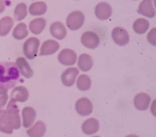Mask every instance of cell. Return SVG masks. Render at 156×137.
Returning <instances> with one entry per match:
<instances>
[{
    "instance_id": "cell-33",
    "label": "cell",
    "mask_w": 156,
    "mask_h": 137,
    "mask_svg": "<svg viewBox=\"0 0 156 137\" xmlns=\"http://www.w3.org/2000/svg\"><path fill=\"white\" fill-rule=\"evenodd\" d=\"M125 137H139V136H137V135H133V134H131V135H126V136H125Z\"/></svg>"
},
{
    "instance_id": "cell-19",
    "label": "cell",
    "mask_w": 156,
    "mask_h": 137,
    "mask_svg": "<svg viewBox=\"0 0 156 137\" xmlns=\"http://www.w3.org/2000/svg\"><path fill=\"white\" fill-rule=\"evenodd\" d=\"M46 132V125L44 122L37 121L32 127L27 130L30 137H43Z\"/></svg>"
},
{
    "instance_id": "cell-1",
    "label": "cell",
    "mask_w": 156,
    "mask_h": 137,
    "mask_svg": "<svg viewBox=\"0 0 156 137\" xmlns=\"http://www.w3.org/2000/svg\"><path fill=\"white\" fill-rule=\"evenodd\" d=\"M23 82L16 63L12 62H0V88L10 89Z\"/></svg>"
},
{
    "instance_id": "cell-29",
    "label": "cell",
    "mask_w": 156,
    "mask_h": 137,
    "mask_svg": "<svg viewBox=\"0 0 156 137\" xmlns=\"http://www.w3.org/2000/svg\"><path fill=\"white\" fill-rule=\"evenodd\" d=\"M148 41L152 45L155 46L156 45V28H152L150 30L149 33H148Z\"/></svg>"
},
{
    "instance_id": "cell-15",
    "label": "cell",
    "mask_w": 156,
    "mask_h": 137,
    "mask_svg": "<svg viewBox=\"0 0 156 137\" xmlns=\"http://www.w3.org/2000/svg\"><path fill=\"white\" fill-rule=\"evenodd\" d=\"M59 48V44L57 41L53 40H48L43 43L41 48L40 55L41 56H47L55 53Z\"/></svg>"
},
{
    "instance_id": "cell-18",
    "label": "cell",
    "mask_w": 156,
    "mask_h": 137,
    "mask_svg": "<svg viewBox=\"0 0 156 137\" xmlns=\"http://www.w3.org/2000/svg\"><path fill=\"white\" fill-rule=\"evenodd\" d=\"M82 129L86 135H92L99 129V122L94 118H89L82 125Z\"/></svg>"
},
{
    "instance_id": "cell-8",
    "label": "cell",
    "mask_w": 156,
    "mask_h": 137,
    "mask_svg": "<svg viewBox=\"0 0 156 137\" xmlns=\"http://www.w3.org/2000/svg\"><path fill=\"white\" fill-rule=\"evenodd\" d=\"M92 104L87 97H82L76 103V110L81 116H88L92 112Z\"/></svg>"
},
{
    "instance_id": "cell-34",
    "label": "cell",
    "mask_w": 156,
    "mask_h": 137,
    "mask_svg": "<svg viewBox=\"0 0 156 137\" xmlns=\"http://www.w3.org/2000/svg\"><path fill=\"white\" fill-rule=\"evenodd\" d=\"M92 137H100V136H98V135H95V136H92Z\"/></svg>"
},
{
    "instance_id": "cell-10",
    "label": "cell",
    "mask_w": 156,
    "mask_h": 137,
    "mask_svg": "<svg viewBox=\"0 0 156 137\" xmlns=\"http://www.w3.org/2000/svg\"><path fill=\"white\" fill-rule=\"evenodd\" d=\"M94 13L98 19L102 20V21L107 20L111 17L112 14V8L108 2H100L96 5Z\"/></svg>"
},
{
    "instance_id": "cell-2",
    "label": "cell",
    "mask_w": 156,
    "mask_h": 137,
    "mask_svg": "<svg viewBox=\"0 0 156 137\" xmlns=\"http://www.w3.org/2000/svg\"><path fill=\"white\" fill-rule=\"evenodd\" d=\"M15 103L16 102L14 100H10L5 111L12 127L13 129H18L21 127V118L19 116V109Z\"/></svg>"
},
{
    "instance_id": "cell-27",
    "label": "cell",
    "mask_w": 156,
    "mask_h": 137,
    "mask_svg": "<svg viewBox=\"0 0 156 137\" xmlns=\"http://www.w3.org/2000/svg\"><path fill=\"white\" fill-rule=\"evenodd\" d=\"M91 85V79L88 76L85 74H82L78 78L76 86L81 91H88Z\"/></svg>"
},
{
    "instance_id": "cell-4",
    "label": "cell",
    "mask_w": 156,
    "mask_h": 137,
    "mask_svg": "<svg viewBox=\"0 0 156 137\" xmlns=\"http://www.w3.org/2000/svg\"><path fill=\"white\" fill-rule=\"evenodd\" d=\"M40 41L36 37H30L24 43L23 52L26 57L29 59H33L36 57L39 49Z\"/></svg>"
},
{
    "instance_id": "cell-13",
    "label": "cell",
    "mask_w": 156,
    "mask_h": 137,
    "mask_svg": "<svg viewBox=\"0 0 156 137\" xmlns=\"http://www.w3.org/2000/svg\"><path fill=\"white\" fill-rule=\"evenodd\" d=\"M29 97V92L25 87L20 85L15 87L11 94V100L15 102H24L27 100Z\"/></svg>"
},
{
    "instance_id": "cell-5",
    "label": "cell",
    "mask_w": 156,
    "mask_h": 137,
    "mask_svg": "<svg viewBox=\"0 0 156 137\" xmlns=\"http://www.w3.org/2000/svg\"><path fill=\"white\" fill-rule=\"evenodd\" d=\"M81 41L83 46L88 49H95L100 44L98 35L93 31H86L82 33Z\"/></svg>"
},
{
    "instance_id": "cell-11",
    "label": "cell",
    "mask_w": 156,
    "mask_h": 137,
    "mask_svg": "<svg viewBox=\"0 0 156 137\" xmlns=\"http://www.w3.org/2000/svg\"><path fill=\"white\" fill-rule=\"evenodd\" d=\"M151 103V97L146 93H140L134 97V105L139 111H146Z\"/></svg>"
},
{
    "instance_id": "cell-30",
    "label": "cell",
    "mask_w": 156,
    "mask_h": 137,
    "mask_svg": "<svg viewBox=\"0 0 156 137\" xmlns=\"http://www.w3.org/2000/svg\"><path fill=\"white\" fill-rule=\"evenodd\" d=\"M8 98H9V96H8L7 93L2 94L0 96V114L3 111V107H4V106L7 103Z\"/></svg>"
},
{
    "instance_id": "cell-22",
    "label": "cell",
    "mask_w": 156,
    "mask_h": 137,
    "mask_svg": "<svg viewBox=\"0 0 156 137\" xmlns=\"http://www.w3.org/2000/svg\"><path fill=\"white\" fill-rule=\"evenodd\" d=\"M14 21L11 17L5 16L0 20V36H6L12 30Z\"/></svg>"
},
{
    "instance_id": "cell-35",
    "label": "cell",
    "mask_w": 156,
    "mask_h": 137,
    "mask_svg": "<svg viewBox=\"0 0 156 137\" xmlns=\"http://www.w3.org/2000/svg\"><path fill=\"white\" fill-rule=\"evenodd\" d=\"M134 1H135V0H134Z\"/></svg>"
},
{
    "instance_id": "cell-17",
    "label": "cell",
    "mask_w": 156,
    "mask_h": 137,
    "mask_svg": "<svg viewBox=\"0 0 156 137\" xmlns=\"http://www.w3.org/2000/svg\"><path fill=\"white\" fill-rule=\"evenodd\" d=\"M36 118V111L30 107H25L22 110L23 126L24 128H29L34 122Z\"/></svg>"
},
{
    "instance_id": "cell-32",
    "label": "cell",
    "mask_w": 156,
    "mask_h": 137,
    "mask_svg": "<svg viewBox=\"0 0 156 137\" xmlns=\"http://www.w3.org/2000/svg\"><path fill=\"white\" fill-rule=\"evenodd\" d=\"M8 91L7 89H2V88H0V95L3 94H6Z\"/></svg>"
},
{
    "instance_id": "cell-12",
    "label": "cell",
    "mask_w": 156,
    "mask_h": 137,
    "mask_svg": "<svg viewBox=\"0 0 156 137\" xmlns=\"http://www.w3.org/2000/svg\"><path fill=\"white\" fill-rule=\"evenodd\" d=\"M138 12L147 18H154L155 11L152 5V0H143L139 5Z\"/></svg>"
},
{
    "instance_id": "cell-9",
    "label": "cell",
    "mask_w": 156,
    "mask_h": 137,
    "mask_svg": "<svg viewBox=\"0 0 156 137\" xmlns=\"http://www.w3.org/2000/svg\"><path fill=\"white\" fill-rule=\"evenodd\" d=\"M79 73V69L76 67H70V68H66L62 72V76H61L62 84L66 87L72 86L75 83V81Z\"/></svg>"
},
{
    "instance_id": "cell-21",
    "label": "cell",
    "mask_w": 156,
    "mask_h": 137,
    "mask_svg": "<svg viewBox=\"0 0 156 137\" xmlns=\"http://www.w3.org/2000/svg\"><path fill=\"white\" fill-rule=\"evenodd\" d=\"M78 65L82 71H89L93 65L92 58L87 53L80 55L79 57V61H78Z\"/></svg>"
},
{
    "instance_id": "cell-26",
    "label": "cell",
    "mask_w": 156,
    "mask_h": 137,
    "mask_svg": "<svg viewBox=\"0 0 156 137\" xmlns=\"http://www.w3.org/2000/svg\"><path fill=\"white\" fill-rule=\"evenodd\" d=\"M14 38L17 40H22L28 35V30H27V25L24 23H20L14 29L12 32Z\"/></svg>"
},
{
    "instance_id": "cell-14",
    "label": "cell",
    "mask_w": 156,
    "mask_h": 137,
    "mask_svg": "<svg viewBox=\"0 0 156 137\" xmlns=\"http://www.w3.org/2000/svg\"><path fill=\"white\" fill-rule=\"evenodd\" d=\"M50 33L53 37L58 40H62L66 36V29L65 25L59 21H55L50 25Z\"/></svg>"
},
{
    "instance_id": "cell-23",
    "label": "cell",
    "mask_w": 156,
    "mask_h": 137,
    "mask_svg": "<svg viewBox=\"0 0 156 137\" xmlns=\"http://www.w3.org/2000/svg\"><path fill=\"white\" fill-rule=\"evenodd\" d=\"M0 131L6 134H12L13 132V128L9 123L5 110H3L0 114Z\"/></svg>"
},
{
    "instance_id": "cell-24",
    "label": "cell",
    "mask_w": 156,
    "mask_h": 137,
    "mask_svg": "<svg viewBox=\"0 0 156 137\" xmlns=\"http://www.w3.org/2000/svg\"><path fill=\"white\" fill-rule=\"evenodd\" d=\"M47 4L44 2H36L32 3L29 7V12L32 15H41L47 12Z\"/></svg>"
},
{
    "instance_id": "cell-31",
    "label": "cell",
    "mask_w": 156,
    "mask_h": 137,
    "mask_svg": "<svg viewBox=\"0 0 156 137\" xmlns=\"http://www.w3.org/2000/svg\"><path fill=\"white\" fill-rule=\"evenodd\" d=\"M9 2L8 0H0V13H2L5 9L6 4Z\"/></svg>"
},
{
    "instance_id": "cell-28",
    "label": "cell",
    "mask_w": 156,
    "mask_h": 137,
    "mask_svg": "<svg viewBox=\"0 0 156 137\" xmlns=\"http://www.w3.org/2000/svg\"><path fill=\"white\" fill-rule=\"evenodd\" d=\"M27 5L25 3L21 2L17 5L15 9V12H14V17L16 21H21L24 19L27 16Z\"/></svg>"
},
{
    "instance_id": "cell-25",
    "label": "cell",
    "mask_w": 156,
    "mask_h": 137,
    "mask_svg": "<svg viewBox=\"0 0 156 137\" xmlns=\"http://www.w3.org/2000/svg\"><path fill=\"white\" fill-rule=\"evenodd\" d=\"M133 30L136 33L139 34H143L146 33L149 28V22L145 18H138L133 23Z\"/></svg>"
},
{
    "instance_id": "cell-16",
    "label": "cell",
    "mask_w": 156,
    "mask_h": 137,
    "mask_svg": "<svg viewBox=\"0 0 156 137\" xmlns=\"http://www.w3.org/2000/svg\"><path fill=\"white\" fill-rule=\"evenodd\" d=\"M16 65L19 69L20 74L22 75L24 78L30 79L33 76V69L30 68L28 62L24 57H18L16 59Z\"/></svg>"
},
{
    "instance_id": "cell-20",
    "label": "cell",
    "mask_w": 156,
    "mask_h": 137,
    "mask_svg": "<svg viewBox=\"0 0 156 137\" xmlns=\"http://www.w3.org/2000/svg\"><path fill=\"white\" fill-rule=\"evenodd\" d=\"M46 27V20L43 18H35L29 24V29L34 34H39Z\"/></svg>"
},
{
    "instance_id": "cell-6",
    "label": "cell",
    "mask_w": 156,
    "mask_h": 137,
    "mask_svg": "<svg viewBox=\"0 0 156 137\" xmlns=\"http://www.w3.org/2000/svg\"><path fill=\"white\" fill-rule=\"evenodd\" d=\"M111 37L114 43L119 46L126 45L129 40V33L121 27H117L113 29Z\"/></svg>"
},
{
    "instance_id": "cell-3",
    "label": "cell",
    "mask_w": 156,
    "mask_h": 137,
    "mask_svg": "<svg viewBox=\"0 0 156 137\" xmlns=\"http://www.w3.org/2000/svg\"><path fill=\"white\" fill-rule=\"evenodd\" d=\"M85 21L84 14L80 11L71 12L66 18V25L71 30H77L82 27Z\"/></svg>"
},
{
    "instance_id": "cell-7",
    "label": "cell",
    "mask_w": 156,
    "mask_h": 137,
    "mask_svg": "<svg viewBox=\"0 0 156 137\" xmlns=\"http://www.w3.org/2000/svg\"><path fill=\"white\" fill-rule=\"evenodd\" d=\"M77 59L76 52L71 49H64L58 55V60L61 64L65 65H74Z\"/></svg>"
}]
</instances>
